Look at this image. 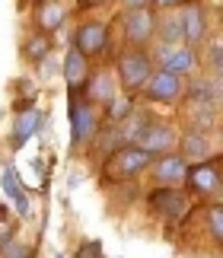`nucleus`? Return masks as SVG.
<instances>
[{
	"instance_id": "f257e3e1",
	"label": "nucleus",
	"mask_w": 223,
	"mask_h": 258,
	"mask_svg": "<svg viewBox=\"0 0 223 258\" xmlns=\"http://www.w3.org/2000/svg\"><path fill=\"white\" fill-rule=\"evenodd\" d=\"M150 160H153V153H147L144 147H121V150H112L108 160L102 166V175L108 182H125V178L144 172Z\"/></svg>"
},
{
	"instance_id": "f03ea898",
	"label": "nucleus",
	"mask_w": 223,
	"mask_h": 258,
	"mask_svg": "<svg viewBox=\"0 0 223 258\" xmlns=\"http://www.w3.org/2000/svg\"><path fill=\"white\" fill-rule=\"evenodd\" d=\"M118 74H121V83H125V89H144L147 80L153 77V64H150V57L144 51H128L121 54L118 61Z\"/></svg>"
},
{
	"instance_id": "7ed1b4c3",
	"label": "nucleus",
	"mask_w": 223,
	"mask_h": 258,
	"mask_svg": "<svg viewBox=\"0 0 223 258\" xmlns=\"http://www.w3.org/2000/svg\"><path fill=\"white\" fill-rule=\"evenodd\" d=\"M153 32H156V16L150 13L147 7L128 10V16H125V35H128L131 45L144 48L150 38H153Z\"/></svg>"
},
{
	"instance_id": "20e7f679",
	"label": "nucleus",
	"mask_w": 223,
	"mask_h": 258,
	"mask_svg": "<svg viewBox=\"0 0 223 258\" xmlns=\"http://www.w3.org/2000/svg\"><path fill=\"white\" fill-rule=\"evenodd\" d=\"M182 96V77L172 71H159L147 80V99L150 102H176Z\"/></svg>"
},
{
	"instance_id": "39448f33",
	"label": "nucleus",
	"mask_w": 223,
	"mask_h": 258,
	"mask_svg": "<svg viewBox=\"0 0 223 258\" xmlns=\"http://www.w3.org/2000/svg\"><path fill=\"white\" fill-rule=\"evenodd\" d=\"M172 144H176V131H172L166 121H156L153 127H144V131L137 134V147H144V150L153 153V156L169 153Z\"/></svg>"
},
{
	"instance_id": "423d86ee",
	"label": "nucleus",
	"mask_w": 223,
	"mask_h": 258,
	"mask_svg": "<svg viewBox=\"0 0 223 258\" xmlns=\"http://www.w3.org/2000/svg\"><path fill=\"white\" fill-rule=\"evenodd\" d=\"M150 204H153V211L163 220H179L188 211V198L182 191H176V188H159V191H153L150 195Z\"/></svg>"
},
{
	"instance_id": "0eeeda50",
	"label": "nucleus",
	"mask_w": 223,
	"mask_h": 258,
	"mask_svg": "<svg viewBox=\"0 0 223 258\" xmlns=\"http://www.w3.org/2000/svg\"><path fill=\"white\" fill-rule=\"evenodd\" d=\"M185 178H188V188L195 195H214L220 188V166L204 160V163H198L195 169H188Z\"/></svg>"
},
{
	"instance_id": "6e6552de",
	"label": "nucleus",
	"mask_w": 223,
	"mask_h": 258,
	"mask_svg": "<svg viewBox=\"0 0 223 258\" xmlns=\"http://www.w3.org/2000/svg\"><path fill=\"white\" fill-rule=\"evenodd\" d=\"M105 42H108V29L105 23H83L77 29V51H83V54H99V51H105Z\"/></svg>"
},
{
	"instance_id": "1a4fd4ad",
	"label": "nucleus",
	"mask_w": 223,
	"mask_h": 258,
	"mask_svg": "<svg viewBox=\"0 0 223 258\" xmlns=\"http://www.w3.org/2000/svg\"><path fill=\"white\" fill-rule=\"evenodd\" d=\"M70 127H74V141H86L89 134L96 131V112L93 105H86L83 99H74L70 102Z\"/></svg>"
},
{
	"instance_id": "9d476101",
	"label": "nucleus",
	"mask_w": 223,
	"mask_h": 258,
	"mask_svg": "<svg viewBox=\"0 0 223 258\" xmlns=\"http://www.w3.org/2000/svg\"><path fill=\"white\" fill-rule=\"evenodd\" d=\"M207 32V23H204V10L198 4H188L182 10V38H185L188 45H198L201 38Z\"/></svg>"
},
{
	"instance_id": "9b49d317",
	"label": "nucleus",
	"mask_w": 223,
	"mask_h": 258,
	"mask_svg": "<svg viewBox=\"0 0 223 258\" xmlns=\"http://www.w3.org/2000/svg\"><path fill=\"white\" fill-rule=\"evenodd\" d=\"M159 64H163V71H172V74H185L195 67V51L191 48H172V45H163L156 51Z\"/></svg>"
},
{
	"instance_id": "f8f14e48",
	"label": "nucleus",
	"mask_w": 223,
	"mask_h": 258,
	"mask_svg": "<svg viewBox=\"0 0 223 258\" xmlns=\"http://www.w3.org/2000/svg\"><path fill=\"white\" fill-rule=\"evenodd\" d=\"M64 80H67V89H83V83L89 80V64H86V54L83 51H70L64 57Z\"/></svg>"
},
{
	"instance_id": "ddd939ff",
	"label": "nucleus",
	"mask_w": 223,
	"mask_h": 258,
	"mask_svg": "<svg viewBox=\"0 0 223 258\" xmlns=\"http://www.w3.org/2000/svg\"><path fill=\"white\" fill-rule=\"evenodd\" d=\"M185 172H188L185 156H169V153L159 156V160H156V169H153L156 182H163V185H172V182H179V178H185Z\"/></svg>"
},
{
	"instance_id": "4468645a",
	"label": "nucleus",
	"mask_w": 223,
	"mask_h": 258,
	"mask_svg": "<svg viewBox=\"0 0 223 258\" xmlns=\"http://www.w3.org/2000/svg\"><path fill=\"white\" fill-rule=\"evenodd\" d=\"M38 127H42V115L35 112V108H26V112L16 115V127H13V144L23 147L29 137H32Z\"/></svg>"
},
{
	"instance_id": "2eb2a0df",
	"label": "nucleus",
	"mask_w": 223,
	"mask_h": 258,
	"mask_svg": "<svg viewBox=\"0 0 223 258\" xmlns=\"http://www.w3.org/2000/svg\"><path fill=\"white\" fill-rule=\"evenodd\" d=\"M0 182H4V191H7L10 201H13V207H16V211L26 217V214H29V198H26V191H23V185H19L16 172H13V169H7Z\"/></svg>"
},
{
	"instance_id": "dca6fc26",
	"label": "nucleus",
	"mask_w": 223,
	"mask_h": 258,
	"mask_svg": "<svg viewBox=\"0 0 223 258\" xmlns=\"http://www.w3.org/2000/svg\"><path fill=\"white\" fill-rule=\"evenodd\" d=\"M182 153H185L188 160H195V163H204L207 156H210V144L204 141V134L188 131L185 137H182Z\"/></svg>"
},
{
	"instance_id": "f3484780",
	"label": "nucleus",
	"mask_w": 223,
	"mask_h": 258,
	"mask_svg": "<svg viewBox=\"0 0 223 258\" xmlns=\"http://www.w3.org/2000/svg\"><path fill=\"white\" fill-rule=\"evenodd\" d=\"M64 7L61 4H54V0H45L42 4V10H38V26L45 29V32H54V29L64 23Z\"/></svg>"
},
{
	"instance_id": "a211bd4d",
	"label": "nucleus",
	"mask_w": 223,
	"mask_h": 258,
	"mask_svg": "<svg viewBox=\"0 0 223 258\" xmlns=\"http://www.w3.org/2000/svg\"><path fill=\"white\" fill-rule=\"evenodd\" d=\"M48 51H51V42H48V35H42V32H35V35L26 42L29 61H42V57H48Z\"/></svg>"
},
{
	"instance_id": "6ab92c4d",
	"label": "nucleus",
	"mask_w": 223,
	"mask_h": 258,
	"mask_svg": "<svg viewBox=\"0 0 223 258\" xmlns=\"http://www.w3.org/2000/svg\"><path fill=\"white\" fill-rule=\"evenodd\" d=\"M207 230L223 245V204H210L207 207Z\"/></svg>"
},
{
	"instance_id": "aec40b11",
	"label": "nucleus",
	"mask_w": 223,
	"mask_h": 258,
	"mask_svg": "<svg viewBox=\"0 0 223 258\" xmlns=\"http://www.w3.org/2000/svg\"><path fill=\"white\" fill-rule=\"evenodd\" d=\"M156 32L163 35L166 45H176L179 38H182V19H179V16H166V23L156 26Z\"/></svg>"
},
{
	"instance_id": "412c9836",
	"label": "nucleus",
	"mask_w": 223,
	"mask_h": 258,
	"mask_svg": "<svg viewBox=\"0 0 223 258\" xmlns=\"http://www.w3.org/2000/svg\"><path fill=\"white\" fill-rule=\"evenodd\" d=\"M13 233H16V220H13V214L0 207V249H4L10 239H13Z\"/></svg>"
},
{
	"instance_id": "4be33fe9",
	"label": "nucleus",
	"mask_w": 223,
	"mask_h": 258,
	"mask_svg": "<svg viewBox=\"0 0 223 258\" xmlns=\"http://www.w3.org/2000/svg\"><path fill=\"white\" fill-rule=\"evenodd\" d=\"M131 108H134V102H131V99H108V118H112V121H118V118L131 115Z\"/></svg>"
},
{
	"instance_id": "5701e85b",
	"label": "nucleus",
	"mask_w": 223,
	"mask_h": 258,
	"mask_svg": "<svg viewBox=\"0 0 223 258\" xmlns=\"http://www.w3.org/2000/svg\"><path fill=\"white\" fill-rule=\"evenodd\" d=\"M89 96L93 99H112V77L108 74H99V80H96V86H89Z\"/></svg>"
},
{
	"instance_id": "b1692460",
	"label": "nucleus",
	"mask_w": 223,
	"mask_h": 258,
	"mask_svg": "<svg viewBox=\"0 0 223 258\" xmlns=\"http://www.w3.org/2000/svg\"><path fill=\"white\" fill-rule=\"evenodd\" d=\"M4 258H35V255H32V249H26V245H19V242L10 239L4 245Z\"/></svg>"
},
{
	"instance_id": "393cba45",
	"label": "nucleus",
	"mask_w": 223,
	"mask_h": 258,
	"mask_svg": "<svg viewBox=\"0 0 223 258\" xmlns=\"http://www.w3.org/2000/svg\"><path fill=\"white\" fill-rule=\"evenodd\" d=\"M99 252H102V245H99V242H86V245H80L77 258H102Z\"/></svg>"
},
{
	"instance_id": "a878e982",
	"label": "nucleus",
	"mask_w": 223,
	"mask_h": 258,
	"mask_svg": "<svg viewBox=\"0 0 223 258\" xmlns=\"http://www.w3.org/2000/svg\"><path fill=\"white\" fill-rule=\"evenodd\" d=\"M210 64H214V67H223V42H217L214 48H210Z\"/></svg>"
},
{
	"instance_id": "bb28decb",
	"label": "nucleus",
	"mask_w": 223,
	"mask_h": 258,
	"mask_svg": "<svg viewBox=\"0 0 223 258\" xmlns=\"http://www.w3.org/2000/svg\"><path fill=\"white\" fill-rule=\"evenodd\" d=\"M153 4L163 10H176V7H182V0H153Z\"/></svg>"
},
{
	"instance_id": "cd10ccee",
	"label": "nucleus",
	"mask_w": 223,
	"mask_h": 258,
	"mask_svg": "<svg viewBox=\"0 0 223 258\" xmlns=\"http://www.w3.org/2000/svg\"><path fill=\"white\" fill-rule=\"evenodd\" d=\"M147 4H153V0H125L128 10H137V7H147Z\"/></svg>"
},
{
	"instance_id": "c85d7f7f",
	"label": "nucleus",
	"mask_w": 223,
	"mask_h": 258,
	"mask_svg": "<svg viewBox=\"0 0 223 258\" xmlns=\"http://www.w3.org/2000/svg\"><path fill=\"white\" fill-rule=\"evenodd\" d=\"M102 4H108V0H80V7H83V10H89V7H102Z\"/></svg>"
},
{
	"instance_id": "c756f323",
	"label": "nucleus",
	"mask_w": 223,
	"mask_h": 258,
	"mask_svg": "<svg viewBox=\"0 0 223 258\" xmlns=\"http://www.w3.org/2000/svg\"><path fill=\"white\" fill-rule=\"evenodd\" d=\"M220 134H223V127H220Z\"/></svg>"
}]
</instances>
